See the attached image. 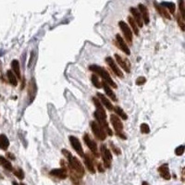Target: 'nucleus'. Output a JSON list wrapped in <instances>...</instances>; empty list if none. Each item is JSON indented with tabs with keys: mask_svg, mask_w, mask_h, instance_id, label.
I'll return each mask as SVG.
<instances>
[{
	"mask_svg": "<svg viewBox=\"0 0 185 185\" xmlns=\"http://www.w3.org/2000/svg\"><path fill=\"white\" fill-rule=\"evenodd\" d=\"M62 154L68 158L69 167L70 170H72V172L74 173L75 175H77L79 178H82L84 175V168L82 163H80V161L77 157L73 156L70 154V152L68 151L67 149H62Z\"/></svg>",
	"mask_w": 185,
	"mask_h": 185,
	"instance_id": "nucleus-1",
	"label": "nucleus"
},
{
	"mask_svg": "<svg viewBox=\"0 0 185 185\" xmlns=\"http://www.w3.org/2000/svg\"><path fill=\"white\" fill-rule=\"evenodd\" d=\"M89 69L92 70V72H94L96 74H98L100 77H102L104 82L107 83L108 85H110L111 87H113V88L118 87L116 83L114 82V80H112V78L110 77L109 73H108L104 68L100 67V66H98V65H91V66H89Z\"/></svg>",
	"mask_w": 185,
	"mask_h": 185,
	"instance_id": "nucleus-2",
	"label": "nucleus"
},
{
	"mask_svg": "<svg viewBox=\"0 0 185 185\" xmlns=\"http://www.w3.org/2000/svg\"><path fill=\"white\" fill-rule=\"evenodd\" d=\"M94 118H96V120L98 122V124L100 125V127L107 132V134L109 135V136H112L113 132H112L111 129L109 128V126H108V123L107 121V114L106 113H102L100 111L96 110V112L94 113Z\"/></svg>",
	"mask_w": 185,
	"mask_h": 185,
	"instance_id": "nucleus-3",
	"label": "nucleus"
},
{
	"mask_svg": "<svg viewBox=\"0 0 185 185\" xmlns=\"http://www.w3.org/2000/svg\"><path fill=\"white\" fill-rule=\"evenodd\" d=\"M110 120H111V123L114 127V129H115V131L117 132V135L120 136L122 139H127L126 135L123 134V131H123V124L120 120V118H118L117 115L112 114V115H110Z\"/></svg>",
	"mask_w": 185,
	"mask_h": 185,
	"instance_id": "nucleus-4",
	"label": "nucleus"
},
{
	"mask_svg": "<svg viewBox=\"0 0 185 185\" xmlns=\"http://www.w3.org/2000/svg\"><path fill=\"white\" fill-rule=\"evenodd\" d=\"M90 125H91L92 131L94 132V136H96L99 141H104L107 139V132L102 129L98 123H96V121H94V120L91 121L90 122Z\"/></svg>",
	"mask_w": 185,
	"mask_h": 185,
	"instance_id": "nucleus-5",
	"label": "nucleus"
},
{
	"mask_svg": "<svg viewBox=\"0 0 185 185\" xmlns=\"http://www.w3.org/2000/svg\"><path fill=\"white\" fill-rule=\"evenodd\" d=\"M101 155H102V158L104 161V165H105V167L107 168H110L111 167V160H112V155H111V152L109 149L107 148L106 145L102 144L101 145Z\"/></svg>",
	"mask_w": 185,
	"mask_h": 185,
	"instance_id": "nucleus-6",
	"label": "nucleus"
},
{
	"mask_svg": "<svg viewBox=\"0 0 185 185\" xmlns=\"http://www.w3.org/2000/svg\"><path fill=\"white\" fill-rule=\"evenodd\" d=\"M83 141H84V143L86 144V145L89 147V149L91 150L92 154H93L94 156H96V157H98V156H99V153H98L97 144H96V142H94V141L91 138V137L89 136V134H87V133L84 134V136H83Z\"/></svg>",
	"mask_w": 185,
	"mask_h": 185,
	"instance_id": "nucleus-7",
	"label": "nucleus"
},
{
	"mask_svg": "<svg viewBox=\"0 0 185 185\" xmlns=\"http://www.w3.org/2000/svg\"><path fill=\"white\" fill-rule=\"evenodd\" d=\"M69 142H70V144H72V146L74 148V150L77 152V154L83 157L84 152H83V146H82V144H80V140L77 138V137H75L73 135H70L69 137Z\"/></svg>",
	"mask_w": 185,
	"mask_h": 185,
	"instance_id": "nucleus-8",
	"label": "nucleus"
},
{
	"mask_svg": "<svg viewBox=\"0 0 185 185\" xmlns=\"http://www.w3.org/2000/svg\"><path fill=\"white\" fill-rule=\"evenodd\" d=\"M118 25H120V30L122 31L123 34H124L126 41L129 43V44H131L132 43V32H131V30L130 29V27L128 26L127 23L123 21H120L118 22Z\"/></svg>",
	"mask_w": 185,
	"mask_h": 185,
	"instance_id": "nucleus-9",
	"label": "nucleus"
},
{
	"mask_svg": "<svg viewBox=\"0 0 185 185\" xmlns=\"http://www.w3.org/2000/svg\"><path fill=\"white\" fill-rule=\"evenodd\" d=\"M106 62H107V64L110 67V69L113 70V72L115 73L118 77H120V78H123L124 77V75H123V73H122V72L120 69V68H118V66L117 65V63L115 62V60H114L111 56H107V58H106Z\"/></svg>",
	"mask_w": 185,
	"mask_h": 185,
	"instance_id": "nucleus-10",
	"label": "nucleus"
},
{
	"mask_svg": "<svg viewBox=\"0 0 185 185\" xmlns=\"http://www.w3.org/2000/svg\"><path fill=\"white\" fill-rule=\"evenodd\" d=\"M115 58H116L117 62H118V64L120 67H121L127 73L131 72V64H130L129 61H128L127 59H125V58H123L122 56H120L118 54H115Z\"/></svg>",
	"mask_w": 185,
	"mask_h": 185,
	"instance_id": "nucleus-11",
	"label": "nucleus"
},
{
	"mask_svg": "<svg viewBox=\"0 0 185 185\" xmlns=\"http://www.w3.org/2000/svg\"><path fill=\"white\" fill-rule=\"evenodd\" d=\"M138 8H139V12L142 16V19H143V21L144 24L148 25L149 22H150V19H149V12H148V9L146 8L144 4H139L138 5Z\"/></svg>",
	"mask_w": 185,
	"mask_h": 185,
	"instance_id": "nucleus-12",
	"label": "nucleus"
},
{
	"mask_svg": "<svg viewBox=\"0 0 185 185\" xmlns=\"http://www.w3.org/2000/svg\"><path fill=\"white\" fill-rule=\"evenodd\" d=\"M116 40H117V43H118V46L120 47V48L124 52L127 56H130L131 50L129 48V46L126 45V42L124 41V39H123L120 34H116Z\"/></svg>",
	"mask_w": 185,
	"mask_h": 185,
	"instance_id": "nucleus-13",
	"label": "nucleus"
},
{
	"mask_svg": "<svg viewBox=\"0 0 185 185\" xmlns=\"http://www.w3.org/2000/svg\"><path fill=\"white\" fill-rule=\"evenodd\" d=\"M130 11L132 14V18H133V20L135 21L136 24L138 25L139 27H143L144 26V21H143V19H142L141 14L138 10V8H130Z\"/></svg>",
	"mask_w": 185,
	"mask_h": 185,
	"instance_id": "nucleus-14",
	"label": "nucleus"
},
{
	"mask_svg": "<svg viewBox=\"0 0 185 185\" xmlns=\"http://www.w3.org/2000/svg\"><path fill=\"white\" fill-rule=\"evenodd\" d=\"M158 172L160 174V176L163 179H167V181H168V179H170V178H171V175H170L169 168H168V165L167 163L160 166L158 168Z\"/></svg>",
	"mask_w": 185,
	"mask_h": 185,
	"instance_id": "nucleus-15",
	"label": "nucleus"
},
{
	"mask_svg": "<svg viewBox=\"0 0 185 185\" xmlns=\"http://www.w3.org/2000/svg\"><path fill=\"white\" fill-rule=\"evenodd\" d=\"M50 175L56 178H58L61 179H64L67 178V170L65 168H55L50 171Z\"/></svg>",
	"mask_w": 185,
	"mask_h": 185,
	"instance_id": "nucleus-16",
	"label": "nucleus"
},
{
	"mask_svg": "<svg viewBox=\"0 0 185 185\" xmlns=\"http://www.w3.org/2000/svg\"><path fill=\"white\" fill-rule=\"evenodd\" d=\"M102 87L104 88V90H105L107 96H109V98L111 99L112 101H114V102H117V101H118V98H117V96H116V94L113 92V90L111 89V87H110L109 85H108L107 83L103 82V83H102Z\"/></svg>",
	"mask_w": 185,
	"mask_h": 185,
	"instance_id": "nucleus-17",
	"label": "nucleus"
},
{
	"mask_svg": "<svg viewBox=\"0 0 185 185\" xmlns=\"http://www.w3.org/2000/svg\"><path fill=\"white\" fill-rule=\"evenodd\" d=\"M154 6H155V9L158 11V13L160 14L161 16L164 17V18H166L167 20H171V16H170L169 12H168L167 9H166L164 7H162V6H161L160 4H158L157 2H154Z\"/></svg>",
	"mask_w": 185,
	"mask_h": 185,
	"instance_id": "nucleus-18",
	"label": "nucleus"
},
{
	"mask_svg": "<svg viewBox=\"0 0 185 185\" xmlns=\"http://www.w3.org/2000/svg\"><path fill=\"white\" fill-rule=\"evenodd\" d=\"M97 96H98V98H99V101L101 102V104L103 106H105L108 110H110V111H112L113 109H114V107H113V105L111 104V102L108 100V99L104 96L103 94H101V93H97Z\"/></svg>",
	"mask_w": 185,
	"mask_h": 185,
	"instance_id": "nucleus-19",
	"label": "nucleus"
},
{
	"mask_svg": "<svg viewBox=\"0 0 185 185\" xmlns=\"http://www.w3.org/2000/svg\"><path fill=\"white\" fill-rule=\"evenodd\" d=\"M37 92V87H36V83H35V80L32 79V80L29 83V90H28V93H29V96H31V100L30 103H32L34 101V99L35 97V94Z\"/></svg>",
	"mask_w": 185,
	"mask_h": 185,
	"instance_id": "nucleus-20",
	"label": "nucleus"
},
{
	"mask_svg": "<svg viewBox=\"0 0 185 185\" xmlns=\"http://www.w3.org/2000/svg\"><path fill=\"white\" fill-rule=\"evenodd\" d=\"M11 70L14 72V74L16 75L17 79L21 80V67H20V63H19V61L17 59H14L12 60L11 62Z\"/></svg>",
	"mask_w": 185,
	"mask_h": 185,
	"instance_id": "nucleus-21",
	"label": "nucleus"
},
{
	"mask_svg": "<svg viewBox=\"0 0 185 185\" xmlns=\"http://www.w3.org/2000/svg\"><path fill=\"white\" fill-rule=\"evenodd\" d=\"M83 157H84V163H85V165H86V168H88L89 171L91 172L92 174L96 173V169H94V163H93V160L89 156V155L88 154L84 155Z\"/></svg>",
	"mask_w": 185,
	"mask_h": 185,
	"instance_id": "nucleus-22",
	"label": "nucleus"
},
{
	"mask_svg": "<svg viewBox=\"0 0 185 185\" xmlns=\"http://www.w3.org/2000/svg\"><path fill=\"white\" fill-rule=\"evenodd\" d=\"M7 76H8V82L11 85L13 86H17L18 84V79L16 77V75L14 74V72H12L11 69H9L7 72Z\"/></svg>",
	"mask_w": 185,
	"mask_h": 185,
	"instance_id": "nucleus-23",
	"label": "nucleus"
},
{
	"mask_svg": "<svg viewBox=\"0 0 185 185\" xmlns=\"http://www.w3.org/2000/svg\"><path fill=\"white\" fill-rule=\"evenodd\" d=\"M9 146V141L5 134H0V148L2 150H7Z\"/></svg>",
	"mask_w": 185,
	"mask_h": 185,
	"instance_id": "nucleus-24",
	"label": "nucleus"
},
{
	"mask_svg": "<svg viewBox=\"0 0 185 185\" xmlns=\"http://www.w3.org/2000/svg\"><path fill=\"white\" fill-rule=\"evenodd\" d=\"M0 165H1L4 168L8 169V171H12L13 170V167H12L11 163L9 162L8 159L5 158L4 156H1V155H0Z\"/></svg>",
	"mask_w": 185,
	"mask_h": 185,
	"instance_id": "nucleus-25",
	"label": "nucleus"
},
{
	"mask_svg": "<svg viewBox=\"0 0 185 185\" xmlns=\"http://www.w3.org/2000/svg\"><path fill=\"white\" fill-rule=\"evenodd\" d=\"M160 5L162 7H164L165 8H167L171 14L175 13V10H176V5H175L173 2H162V3H160Z\"/></svg>",
	"mask_w": 185,
	"mask_h": 185,
	"instance_id": "nucleus-26",
	"label": "nucleus"
},
{
	"mask_svg": "<svg viewBox=\"0 0 185 185\" xmlns=\"http://www.w3.org/2000/svg\"><path fill=\"white\" fill-rule=\"evenodd\" d=\"M114 111L116 112L117 115H118V117H120L122 120H128V116H127V114L124 112V110L122 109V108L120 107H118V106H116V107H114Z\"/></svg>",
	"mask_w": 185,
	"mask_h": 185,
	"instance_id": "nucleus-27",
	"label": "nucleus"
},
{
	"mask_svg": "<svg viewBox=\"0 0 185 185\" xmlns=\"http://www.w3.org/2000/svg\"><path fill=\"white\" fill-rule=\"evenodd\" d=\"M128 21H129L130 25L131 27V29L133 30V32L136 34V35H139V29H138V26H137L135 21L133 20V18H132L131 16H129L128 17Z\"/></svg>",
	"mask_w": 185,
	"mask_h": 185,
	"instance_id": "nucleus-28",
	"label": "nucleus"
},
{
	"mask_svg": "<svg viewBox=\"0 0 185 185\" xmlns=\"http://www.w3.org/2000/svg\"><path fill=\"white\" fill-rule=\"evenodd\" d=\"M93 102L94 104V106H96V110L100 111L102 113H106L105 109H104V106L101 104V102L98 100V99L96 97H93Z\"/></svg>",
	"mask_w": 185,
	"mask_h": 185,
	"instance_id": "nucleus-29",
	"label": "nucleus"
},
{
	"mask_svg": "<svg viewBox=\"0 0 185 185\" xmlns=\"http://www.w3.org/2000/svg\"><path fill=\"white\" fill-rule=\"evenodd\" d=\"M92 83L94 85V87H96L97 89H100L102 87V83L99 82V79H98L96 74L92 75Z\"/></svg>",
	"mask_w": 185,
	"mask_h": 185,
	"instance_id": "nucleus-30",
	"label": "nucleus"
},
{
	"mask_svg": "<svg viewBox=\"0 0 185 185\" xmlns=\"http://www.w3.org/2000/svg\"><path fill=\"white\" fill-rule=\"evenodd\" d=\"M140 129H141V132L144 134H148L150 132V128L149 125L146 124V123H142L141 126H140Z\"/></svg>",
	"mask_w": 185,
	"mask_h": 185,
	"instance_id": "nucleus-31",
	"label": "nucleus"
},
{
	"mask_svg": "<svg viewBox=\"0 0 185 185\" xmlns=\"http://www.w3.org/2000/svg\"><path fill=\"white\" fill-rule=\"evenodd\" d=\"M14 175H15V176L20 179H24V172H23V170L21 168H18V169L14 170Z\"/></svg>",
	"mask_w": 185,
	"mask_h": 185,
	"instance_id": "nucleus-32",
	"label": "nucleus"
},
{
	"mask_svg": "<svg viewBox=\"0 0 185 185\" xmlns=\"http://www.w3.org/2000/svg\"><path fill=\"white\" fill-rule=\"evenodd\" d=\"M184 151H185V146L184 145H179V146H178L176 149H175V154H176L178 156H181V155H183Z\"/></svg>",
	"mask_w": 185,
	"mask_h": 185,
	"instance_id": "nucleus-33",
	"label": "nucleus"
},
{
	"mask_svg": "<svg viewBox=\"0 0 185 185\" xmlns=\"http://www.w3.org/2000/svg\"><path fill=\"white\" fill-rule=\"evenodd\" d=\"M109 144H110L111 150H112V151L114 152V153L116 154V155H121V150H120V148H118V146H116V145L114 144L113 143H111V142L109 143Z\"/></svg>",
	"mask_w": 185,
	"mask_h": 185,
	"instance_id": "nucleus-34",
	"label": "nucleus"
},
{
	"mask_svg": "<svg viewBox=\"0 0 185 185\" xmlns=\"http://www.w3.org/2000/svg\"><path fill=\"white\" fill-rule=\"evenodd\" d=\"M184 5H185V3H184V1L183 0H181V1H179V11H181V14H179V15L182 16V18L183 19H185V13H184Z\"/></svg>",
	"mask_w": 185,
	"mask_h": 185,
	"instance_id": "nucleus-35",
	"label": "nucleus"
},
{
	"mask_svg": "<svg viewBox=\"0 0 185 185\" xmlns=\"http://www.w3.org/2000/svg\"><path fill=\"white\" fill-rule=\"evenodd\" d=\"M177 21H178V24H179V26L181 27V29H182V31H184V20L182 18V16L179 15H178V17H177Z\"/></svg>",
	"mask_w": 185,
	"mask_h": 185,
	"instance_id": "nucleus-36",
	"label": "nucleus"
},
{
	"mask_svg": "<svg viewBox=\"0 0 185 185\" xmlns=\"http://www.w3.org/2000/svg\"><path fill=\"white\" fill-rule=\"evenodd\" d=\"M146 83V79L144 77H143V76H141V77H138L136 79V85H138V86H141V85H144V83Z\"/></svg>",
	"mask_w": 185,
	"mask_h": 185,
	"instance_id": "nucleus-37",
	"label": "nucleus"
},
{
	"mask_svg": "<svg viewBox=\"0 0 185 185\" xmlns=\"http://www.w3.org/2000/svg\"><path fill=\"white\" fill-rule=\"evenodd\" d=\"M97 167H98V170L100 172H104V168H102V164L101 163H99L98 165H97Z\"/></svg>",
	"mask_w": 185,
	"mask_h": 185,
	"instance_id": "nucleus-38",
	"label": "nucleus"
},
{
	"mask_svg": "<svg viewBox=\"0 0 185 185\" xmlns=\"http://www.w3.org/2000/svg\"><path fill=\"white\" fill-rule=\"evenodd\" d=\"M7 155H8V157L10 158V159H12V160H15V156H14V155H13L11 153H8V154H7Z\"/></svg>",
	"mask_w": 185,
	"mask_h": 185,
	"instance_id": "nucleus-39",
	"label": "nucleus"
},
{
	"mask_svg": "<svg viewBox=\"0 0 185 185\" xmlns=\"http://www.w3.org/2000/svg\"><path fill=\"white\" fill-rule=\"evenodd\" d=\"M143 185H149V183H147L146 182H143Z\"/></svg>",
	"mask_w": 185,
	"mask_h": 185,
	"instance_id": "nucleus-40",
	"label": "nucleus"
},
{
	"mask_svg": "<svg viewBox=\"0 0 185 185\" xmlns=\"http://www.w3.org/2000/svg\"><path fill=\"white\" fill-rule=\"evenodd\" d=\"M12 184H13V185H20V184H18L16 182H12Z\"/></svg>",
	"mask_w": 185,
	"mask_h": 185,
	"instance_id": "nucleus-41",
	"label": "nucleus"
},
{
	"mask_svg": "<svg viewBox=\"0 0 185 185\" xmlns=\"http://www.w3.org/2000/svg\"><path fill=\"white\" fill-rule=\"evenodd\" d=\"M20 185H25V184H23V183H21V184H20Z\"/></svg>",
	"mask_w": 185,
	"mask_h": 185,
	"instance_id": "nucleus-42",
	"label": "nucleus"
}]
</instances>
